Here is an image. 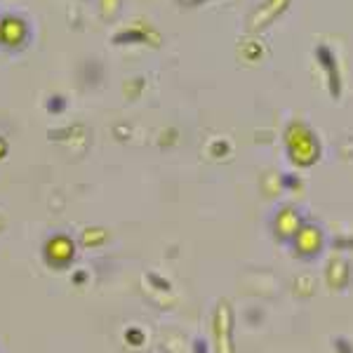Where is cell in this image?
Masks as SVG:
<instances>
[{
    "instance_id": "obj_1",
    "label": "cell",
    "mask_w": 353,
    "mask_h": 353,
    "mask_svg": "<svg viewBox=\"0 0 353 353\" xmlns=\"http://www.w3.org/2000/svg\"><path fill=\"white\" fill-rule=\"evenodd\" d=\"M283 144H285V153H288V161L294 165V168H313L323 156V146L318 134L311 130L309 123L299 121H290L283 130Z\"/></svg>"
},
{
    "instance_id": "obj_2",
    "label": "cell",
    "mask_w": 353,
    "mask_h": 353,
    "mask_svg": "<svg viewBox=\"0 0 353 353\" xmlns=\"http://www.w3.org/2000/svg\"><path fill=\"white\" fill-rule=\"evenodd\" d=\"M233 306L229 299H219L212 313V339L214 353H236V339H233Z\"/></svg>"
},
{
    "instance_id": "obj_3",
    "label": "cell",
    "mask_w": 353,
    "mask_h": 353,
    "mask_svg": "<svg viewBox=\"0 0 353 353\" xmlns=\"http://www.w3.org/2000/svg\"><path fill=\"white\" fill-rule=\"evenodd\" d=\"M290 245H292L294 254L299 259H316L325 248V231L318 224H313V221H304L301 229L290 241Z\"/></svg>"
},
{
    "instance_id": "obj_4",
    "label": "cell",
    "mask_w": 353,
    "mask_h": 353,
    "mask_svg": "<svg viewBox=\"0 0 353 353\" xmlns=\"http://www.w3.org/2000/svg\"><path fill=\"white\" fill-rule=\"evenodd\" d=\"M313 54H316L318 66L325 71L330 97H332L334 101L341 99V92H344V83H341V71H339V61H337V54H334V50L330 48L327 43H318L316 50H313Z\"/></svg>"
},
{
    "instance_id": "obj_5",
    "label": "cell",
    "mask_w": 353,
    "mask_h": 353,
    "mask_svg": "<svg viewBox=\"0 0 353 353\" xmlns=\"http://www.w3.org/2000/svg\"><path fill=\"white\" fill-rule=\"evenodd\" d=\"M43 257L48 261V266L61 271L76 259V243H73L71 236L66 233H54L48 243L43 245Z\"/></svg>"
},
{
    "instance_id": "obj_6",
    "label": "cell",
    "mask_w": 353,
    "mask_h": 353,
    "mask_svg": "<svg viewBox=\"0 0 353 353\" xmlns=\"http://www.w3.org/2000/svg\"><path fill=\"white\" fill-rule=\"evenodd\" d=\"M304 221H306L304 212H301L299 208H294V205H283V208H278L276 212H273L271 231L281 243H290L294 238V233L301 229Z\"/></svg>"
},
{
    "instance_id": "obj_7",
    "label": "cell",
    "mask_w": 353,
    "mask_h": 353,
    "mask_svg": "<svg viewBox=\"0 0 353 353\" xmlns=\"http://www.w3.org/2000/svg\"><path fill=\"white\" fill-rule=\"evenodd\" d=\"M292 0H261L254 8V12L248 19V31L250 33H259L264 28H269L278 17H283L290 10Z\"/></svg>"
},
{
    "instance_id": "obj_8",
    "label": "cell",
    "mask_w": 353,
    "mask_h": 353,
    "mask_svg": "<svg viewBox=\"0 0 353 353\" xmlns=\"http://www.w3.org/2000/svg\"><path fill=\"white\" fill-rule=\"evenodd\" d=\"M351 281V266L344 257H332L325 266V283L330 290H344Z\"/></svg>"
},
{
    "instance_id": "obj_9",
    "label": "cell",
    "mask_w": 353,
    "mask_h": 353,
    "mask_svg": "<svg viewBox=\"0 0 353 353\" xmlns=\"http://www.w3.org/2000/svg\"><path fill=\"white\" fill-rule=\"evenodd\" d=\"M292 290L297 297H311L313 290H316V278L309 276V273H304V276H297L292 283Z\"/></svg>"
},
{
    "instance_id": "obj_10",
    "label": "cell",
    "mask_w": 353,
    "mask_h": 353,
    "mask_svg": "<svg viewBox=\"0 0 353 353\" xmlns=\"http://www.w3.org/2000/svg\"><path fill=\"white\" fill-rule=\"evenodd\" d=\"M243 57L248 61H261V57L266 54V48L259 41H245V45L241 48Z\"/></svg>"
},
{
    "instance_id": "obj_11",
    "label": "cell",
    "mask_w": 353,
    "mask_h": 353,
    "mask_svg": "<svg viewBox=\"0 0 353 353\" xmlns=\"http://www.w3.org/2000/svg\"><path fill=\"white\" fill-rule=\"evenodd\" d=\"M106 238H109V233L104 229H85L83 236H81V243L85 248H97V245L106 243Z\"/></svg>"
},
{
    "instance_id": "obj_12",
    "label": "cell",
    "mask_w": 353,
    "mask_h": 353,
    "mask_svg": "<svg viewBox=\"0 0 353 353\" xmlns=\"http://www.w3.org/2000/svg\"><path fill=\"white\" fill-rule=\"evenodd\" d=\"M281 186H283V191H301V179L294 172H285V174H281Z\"/></svg>"
},
{
    "instance_id": "obj_13",
    "label": "cell",
    "mask_w": 353,
    "mask_h": 353,
    "mask_svg": "<svg viewBox=\"0 0 353 353\" xmlns=\"http://www.w3.org/2000/svg\"><path fill=\"white\" fill-rule=\"evenodd\" d=\"M125 341H128L130 346H141V344L146 341L144 330H139V327H128V330H125Z\"/></svg>"
},
{
    "instance_id": "obj_14",
    "label": "cell",
    "mask_w": 353,
    "mask_h": 353,
    "mask_svg": "<svg viewBox=\"0 0 353 353\" xmlns=\"http://www.w3.org/2000/svg\"><path fill=\"white\" fill-rule=\"evenodd\" d=\"M229 151H231V146H229V141H226V139H217V141H212V146H210V153H212L214 158L229 156Z\"/></svg>"
},
{
    "instance_id": "obj_15",
    "label": "cell",
    "mask_w": 353,
    "mask_h": 353,
    "mask_svg": "<svg viewBox=\"0 0 353 353\" xmlns=\"http://www.w3.org/2000/svg\"><path fill=\"white\" fill-rule=\"evenodd\" d=\"M146 281H151L153 285H156L158 290H163V292H172V285H170V281H165V278H161L158 273H146Z\"/></svg>"
},
{
    "instance_id": "obj_16",
    "label": "cell",
    "mask_w": 353,
    "mask_h": 353,
    "mask_svg": "<svg viewBox=\"0 0 353 353\" xmlns=\"http://www.w3.org/2000/svg\"><path fill=\"white\" fill-rule=\"evenodd\" d=\"M334 250H353V236H339L332 241Z\"/></svg>"
},
{
    "instance_id": "obj_17",
    "label": "cell",
    "mask_w": 353,
    "mask_h": 353,
    "mask_svg": "<svg viewBox=\"0 0 353 353\" xmlns=\"http://www.w3.org/2000/svg\"><path fill=\"white\" fill-rule=\"evenodd\" d=\"M334 349H337V353H353L351 341H349V339H344V337L334 339Z\"/></svg>"
},
{
    "instance_id": "obj_18",
    "label": "cell",
    "mask_w": 353,
    "mask_h": 353,
    "mask_svg": "<svg viewBox=\"0 0 353 353\" xmlns=\"http://www.w3.org/2000/svg\"><path fill=\"white\" fill-rule=\"evenodd\" d=\"M193 353H210V351H208V341H205L203 337H196V339H193Z\"/></svg>"
},
{
    "instance_id": "obj_19",
    "label": "cell",
    "mask_w": 353,
    "mask_h": 353,
    "mask_svg": "<svg viewBox=\"0 0 353 353\" xmlns=\"http://www.w3.org/2000/svg\"><path fill=\"white\" fill-rule=\"evenodd\" d=\"M85 281H88V273H85V271H76V273H73V283H76V285H83Z\"/></svg>"
},
{
    "instance_id": "obj_20",
    "label": "cell",
    "mask_w": 353,
    "mask_h": 353,
    "mask_svg": "<svg viewBox=\"0 0 353 353\" xmlns=\"http://www.w3.org/2000/svg\"><path fill=\"white\" fill-rule=\"evenodd\" d=\"M261 318H264V316H261V311H259V309H252V311H250V321H252L254 325H257Z\"/></svg>"
},
{
    "instance_id": "obj_21",
    "label": "cell",
    "mask_w": 353,
    "mask_h": 353,
    "mask_svg": "<svg viewBox=\"0 0 353 353\" xmlns=\"http://www.w3.org/2000/svg\"><path fill=\"white\" fill-rule=\"evenodd\" d=\"M203 3H210V0H193L191 5H203Z\"/></svg>"
},
{
    "instance_id": "obj_22",
    "label": "cell",
    "mask_w": 353,
    "mask_h": 353,
    "mask_svg": "<svg viewBox=\"0 0 353 353\" xmlns=\"http://www.w3.org/2000/svg\"><path fill=\"white\" fill-rule=\"evenodd\" d=\"M181 3H184V5H191V3H193V0H181Z\"/></svg>"
},
{
    "instance_id": "obj_23",
    "label": "cell",
    "mask_w": 353,
    "mask_h": 353,
    "mask_svg": "<svg viewBox=\"0 0 353 353\" xmlns=\"http://www.w3.org/2000/svg\"><path fill=\"white\" fill-rule=\"evenodd\" d=\"M3 226H5V221H3V219H0V231H3Z\"/></svg>"
}]
</instances>
